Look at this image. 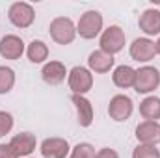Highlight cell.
Wrapping results in <instances>:
<instances>
[{
    "instance_id": "20",
    "label": "cell",
    "mask_w": 160,
    "mask_h": 158,
    "mask_svg": "<svg viewBox=\"0 0 160 158\" xmlns=\"http://www.w3.org/2000/svg\"><path fill=\"white\" fill-rule=\"evenodd\" d=\"M15 86V73L11 67L0 65V95H6Z\"/></svg>"
},
{
    "instance_id": "1",
    "label": "cell",
    "mask_w": 160,
    "mask_h": 158,
    "mask_svg": "<svg viewBox=\"0 0 160 158\" xmlns=\"http://www.w3.org/2000/svg\"><path fill=\"white\" fill-rule=\"evenodd\" d=\"M50 37L56 41L58 45H69L77 37V26L69 17H56L52 19L50 26H48Z\"/></svg>"
},
{
    "instance_id": "16",
    "label": "cell",
    "mask_w": 160,
    "mask_h": 158,
    "mask_svg": "<svg viewBox=\"0 0 160 158\" xmlns=\"http://www.w3.org/2000/svg\"><path fill=\"white\" fill-rule=\"evenodd\" d=\"M88 65L95 73H108L114 67V56L102 52L101 48L99 50H93L89 54V58H88Z\"/></svg>"
},
{
    "instance_id": "11",
    "label": "cell",
    "mask_w": 160,
    "mask_h": 158,
    "mask_svg": "<svg viewBox=\"0 0 160 158\" xmlns=\"http://www.w3.org/2000/svg\"><path fill=\"white\" fill-rule=\"evenodd\" d=\"M136 138L143 145H157L160 141V125L157 121H143L136 126Z\"/></svg>"
},
{
    "instance_id": "26",
    "label": "cell",
    "mask_w": 160,
    "mask_h": 158,
    "mask_svg": "<svg viewBox=\"0 0 160 158\" xmlns=\"http://www.w3.org/2000/svg\"><path fill=\"white\" fill-rule=\"evenodd\" d=\"M155 47H157V54H160V39L155 43Z\"/></svg>"
},
{
    "instance_id": "18",
    "label": "cell",
    "mask_w": 160,
    "mask_h": 158,
    "mask_svg": "<svg viewBox=\"0 0 160 158\" xmlns=\"http://www.w3.org/2000/svg\"><path fill=\"white\" fill-rule=\"evenodd\" d=\"M140 114L145 121H157L160 119V99L158 97H147L140 102Z\"/></svg>"
},
{
    "instance_id": "24",
    "label": "cell",
    "mask_w": 160,
    "mask_h": 158,
    "mask_svg": "<svg viewBox=\"0 0 160 158\" xmlns=\"http://www.w3.org/2000/svg\"><path fill=\"white\" fill-rule=\"evenodd\" d=\"M0 158H19V156L13 153L9 143H0Z\"/></svg>"
},
{
    "instance_id": "25",
    "label": "cell",
    "mask_w": 160,
    "mask_h": 158,
    "mask_svg": "<svg viewBox=\"0 0 160 158\" xmlns=\"http://www.w3.org/2000/svg\"><path fill=\"white\" fill-rule=\"evenodd\" d=\"M95 158H119V155H118L114 149H110V147H104V149H101V151L95 155Z\"/></svg>"
},
{
    "instance_id": "10",
    "label": "cell",
    "mask_w": 160,
    "mask_h": 158,
    "mask_svg": "<svg viewBox=\"0 0 160 158\" xmlns=\"http://www.w3.org/2000/svg\"><path fill=\"white\" fill-rule=\"evenodd\" d=\"M41 155L45 158H65L69 155V143L63 138H47L41 143Z\"/></svg>"
},
{
    "instance_id": "23",
    "label": "cell",
    "mask_w": 160,
    "mask_h": 158,
    "mask_svg": "<svg viewBox=\"0 0 160 158\" xmlns=\"http://www.w3.org/2000/svg\"><path fill=\"white\" fill-rule=\"evenodd\" d=\"M13 128V117L8 112H0V138L9 134V130Z\"/></svg>"
},
{
    "instance_id": "6",
    "label": "cell",
    "mask_w": 160,
    "mask_h": 158,
    "mask_svg": "<svg viewBox=\"0 0 160 158\" xmlns=\"http://www.w3.org/2000/svg\"><path fill=\"white\" fill-rule=\"evenodd\" d=\"M93 86V75L89 69L82 67V65H77L71 69L69 73V87L73 91V95H84L91 89Z\"/></svg>"
},
{
    "instance_id": "13",
    "label": "cell",
    "mask_w": 160,
    "mask_h": 158,
    "mask_svg": "<svg viewBox=\"0 0 160 158\" xmlns=\"http://www.w3.org/2000/svg\"><path fill=\"white\" fill-rule=\"evenodd\" d=\"M9 147L13 149V153L17 156H28L36 149V138L30 132H21V134H17V136L11 138Z\"/></svg>"
},
{
    "instance_id": "3",
    "label": "cell",
    "mask_w": 160,
    "mask_h": 158,
    "mask_svg": "<svg viewBox=\"0 0 160 158\" xmlns=\"http://www.w3.org/2000/svg\"><path fill=\"white\" fill-rule=\"evenodd\" d=\"M8 19L17 28H28L36 19V11L28 2H13L8 9Z\"/></svg>"
},
{
    "instance_id": "17",
    "label": "cell",
    "mask_w": 160,
    "mask_h": 158,
    "mask_svg": "<svg viewBox=\"0 0 160 158\" xmlns=\"http://www.w3.org/2000/svg\"><path fill=\"white\" fill-rule=\"evenodd\" d=\"M114 84L121 87V89H128V87H134V80H136V71L130 67V65H119L116 67L114 75H112Z\"/></svg>"
},
{
    "instance_id": "2",
    "label": "cell",
    "mask_w": 160,
    "mask_h": 158,
    "mask_svg": "<svg viewBox=\"0 0 160 158\" xmlns=\"http://www.w3.org/2000/svg\"><path fill=\"white\" fill-rule=\"evenodd\" d=\"M102 32V15L95 9L86 11L77 24V34L82 39H95Z\"/></svg>"
},
{
    "instance_id": "19",
    "label": "cell",
    "mask_w": 160,
    "mask_h": 158,
    "mask_svg": "<svg viewBox=\"0 0 160 158\" xmlns=\"http://www.w3.org/2000/svg\"><path fill=\"white\" fill-rule=\"evenodd\" d=\"M26 54H28V60L32 63H43L47 58H48V47L39 39H34L28 48H26Z\"/></svg>"
},
{
    "instance_id": "9",
    "label": "cell",
    "mask_w": 160,
    "mask_h": 158,
    "mask_svg": "<svg viewBox=\"0 0 160 158\" xmlns=\"http://www.w3.org/2000/svg\"><path fill=\"white\" fill-rule=\"evenodd\" d=\"M24 52V41L19 36H4L0 39V56L6 60H19Z\"/></svg>"
},
{
    "instance_id": "4",
    "label": "cell",
    "mask_w": 160,
    "mask_h": 158,
    "mask_svg": "<svg viewBox=\"0 0 160 158\" xmlns=\"http://www.w3.org/2000/svg\"><path fill=\"white\" fill-rule=\"evenodd\" d=\"M160 86V71L157 67L145 65L136 71V80H134V89L138 93H151Z\"/></svg>"
},
{
    "instance_id": "14",
    "label": "cell",
    "mask_w": 160,
    "mask_h": 158,
    "mask_svg": "<svg viewBox=\"0 0 160 158\" xmlns=\"http://www.w3.org/2000/svg\"><path fill=\"white\" fill-rule=\"evenodd\" d=\"M65 77H67V69H65V65L62 62H48L41 69V78L47 84H50V86L62 84L65 80Z\"/></svg>"
},
{
    "instance_id": "8",
    "label": "cell",
    "mask_w": 160,
    "mask_h": 158,
    "mask_svg": "<svg viewBox=\"0 0 160 158\" xmlns=\"http://www.w3.org/2000/svg\"><path fill=\"white\" fill-rule=\"evenodd\" d=\"M155 54H157L155 41H151L149 37H138L130 45V56L136 62H149L155 58Z\"/></svg>"
},
{
    "instance_id": "7",
    "label": "cell",
    "mask_w": 160,
    "mask_h": 158,
    "mask_svg": "<svg viewBox=\"0 0 160 158\" xmlns=\"http://www.w3.org/2000/svg\"><path fill=\"white\" fill-rule=\"evenodd\" d=\"M132 110H134V104L127 95H114L108 104V116L114 121H127L132 116Z\"/></svg>"
},
{
    "instance_id": "15",
    "label": "cell",
    "mask_w": 160,
    "mask_h": 158,
    "mask_svg": "<svg viewBox=\"0 0 160 158\" xmlns=\"http://www.w3.org/2000/svg\"><path fill=\"white\" fill-rule=\"evenodd\" d=\"M71 101H73V104L77 108L80 126H89L93 123V106H91V102L84 95H71Z\"/></svg>"
},
{
    "instance_id": "5",
    "label": "cell",
    "mask_w": 160,
    "mask_h": 158,
    "mask_svg": "<svg viewBox=\"0 0 160 158\" xmlns=\"http://www.w3.org/2000/svg\"><path fill=\"white\" fill-rule=\"evenodd\" d=\"M125 47V32L121 30L119 26H108L102 34H101V50L114 56L123 50Z\"/></svg>"
},
{
    "instance_id": "21",
    "label": "cell",
    "mask_w": 160,
    "mask_h": 158,
    "mask_svg": "<svg viewBox=\"0 0 160 158\" xmlns=\"http://www.w3.org/2000/svg\"><path fill=\"white\" fill-rule=\"evenodd\" d=\"M132 158H160V151L155 145H143V143H140L134 149Z\"/></svg>"
},
{
    "instance_id": "12",
    "label": "cell",
    "mask_w": 160,
    "mask_h": 158,
    "mask_svg": "<svg viewBox=\"0 0 160 158\" xmlns=\"http://www.w3.org/2000/svg\"><path fill=\"white\" fill-rule=\"evenodd\" d=\"M138 24H140V30L145 36H158L160 34V11L155 9V7L145 9L140 15Z\"/></svg>"
},
{
    "instance_id": "22",
    "label": "cell",
    "mask_w": 160,
    "mask_h": 158,
    "mask_svg": "<svg viewBox=\"0 0 160 158\" xmlns=\"http://www.w3.org/2000/svg\"><path fill=\"white\" fill-rule=\"evenodd\" d=\"M95 149L91 143H78L73 151H71V158H95Z\"/></svg>"
}]
</instances>
